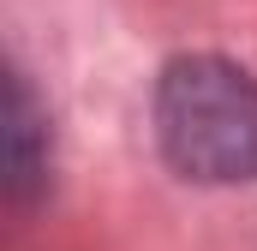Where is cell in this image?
<instances>
[{
  "label": "cell",
  "mask_w": 257,
  "mask_h": 251,
  "mask_svg": "<svg viewBox=\"0 0 257 251\" xmlns=\"http://www.w3.org/2000/svg\"><path fill=\"white\" fill-rule=\"evenodd\" d=\"M156 144L197 186L257 180V78L221 54H180L156 78Z\"/></svg>",
  "instance_id": "6da1fadb"
},
{
  "label": "cell",
  "mask_w": 257,
  "mask_h": 251,
  "mask_svg": "<svg viewBox=\"0 0 257 251\" xmlns=\"http://www.w3.org/2000/svg\"><path fill=\"white\" fill-rule=\"evenodd\" d=\"M48 180V114L36 108L24 72L6 78V191L12 203H30Z\"/></svg>",
  "instance_id": "7a4b0ae2"
}]
</instances>
